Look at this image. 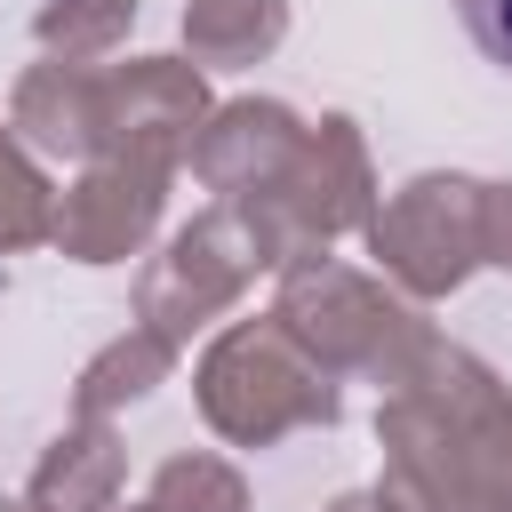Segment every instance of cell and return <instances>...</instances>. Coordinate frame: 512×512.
<instances>
[{
  "instance_id": "1",
  "label": "cell",
  "mask_w": 512,
  "mask_h": 512,
  "mask_svg": "<svg viewBox=\"0 0 512 512\" xmlns=\"http://www.w3.org/2000/svg\"><path fill=\"white\" fill-rule=\"evenodd\" d=\"M456 16H464V32H472V48L512 72V0H456Z\"/></svg>"
}]
</instances>
